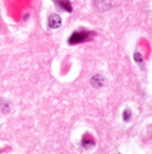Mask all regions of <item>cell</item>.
Listing matches in <instances>:
<instances>
[{
	"mask_svg": "<svg viewBox=\"0 0 152 154\" xmlns=\"http://www.w3.org/2000/svg\"><path fill=\"white\" fill-rule=\"evenodd\" d=\"M94 146H95L94 140L87 138V137H86V138L84 137V139H82V147H84L85 149L91 150V149H93V148H94Z\"/></svg>",
	"mask_w": 152,
	"mask_h": 154,
	"instance_id": "cell-6",
	"label": "cell"
},
{
	"mask_svg": "<svg viewBox=\"0 0 152 154\" xmlns=\"http://www.w3.org/2000/svg\"><path fill=\"white\" fill-rule=\"evenodd\" d=\"M0 109L3 113H10L11 112V106H10V103L8 100H5V99H1L0 100Z\"/></svg>",
	"mask_w": 152,
	"mask_h": 154,
	"instance_id": "cell-5",
	"label": "cell"
},
{
	"mask_svg": "<svg viewBox=\"0 0 152 154\" xmlns=\"http://www.w3.org/2000/svg\"><path fill=\"white\" fill-rule=\"evenodd\" d=\"M61 17L57 14H53L48 19V26H49L50 29H58L61 26Z\"/></svg>",
	"mask_w": 152,
	"mask_h": 154,
	"instance_id": "cell-2",
	"label": "cell"
},
{
	"mask_svg": "<svg viewBox=\"0 0 152 154\" xmlns=\"http://www.w3.org/2000/svg\"><path fill=\"white\" fill-rule=\"evenodd\" d=\"M106 84V79L103 75H94V76L91 78V85H92L94 88H101Z\"/></svg>",
	"mask_w": 152,
	"mask_h": 154,
	"instance_id": "cell-3",
	"label": "cell"
},
{
	"mask_svg": "<svg viewBox=\"0 0 152 154\" xmlns=\"http://www.w3.org/2000/svg\"><path fill=\"white\" fill-rule=\"evenodd\" d=\"M54 2L56 3L57 7H59L60 9H62L64 11L69 12V13H71V12L73 11L72 5H71L69 0H54Z\"/></svg>",
	"mask_w": 152,
	"mask_h": 154,
	"instance_id": "cell-4",
	"label": "cell"
},
{
	"mask_svg": "<svg viewBox=\"0 0 152 154\" xmlns=\"http://www.w3.org/2000/svg\"><path fill=\"white\" fill-rule=\"evenodd\" d=\"M132 117V112L130 109H125V111L123 112V119L124 122H129Z\"/></svg>",
	"mask_w": 152,
	"mask_h": 154,
	"instance_id": "cell-7",
	"label": "cell"
},
{
	"mask_svg": "<svg viewBox=\"0 0 152 154\" xmlns=\"http://www.w3.org/2000/svg\"><path fill=\"white\" fill-rule=\"evenodd\" d=\"M134 60L137 62V63L141 64V62H143V57H141V55L139 53H135L134 54Z\"/></svg>",
	"mask_w": 152,
	"mask_h": 154,
	"instance_id": "cell-8",
	"label": "cell"
},
{
	"mask_svg": "<svg viewBox=\"0 0 152 154\" xmlns=\"http://www.w3.org/2000/svg\"><path fill=\"white\" fill-rule=\"evenodd\" d=\"M89 36L88 32H75L71 35L69 38V43L70 45H77V43L84 42Z\"/></svg>",
	"mask_w": 152,
	"mask_h": 154,
	"instance_id": "cell-1",
	"label": "cell"
}]
</instances>
